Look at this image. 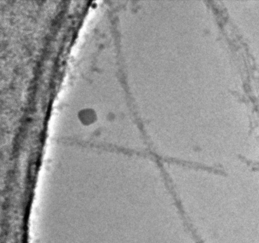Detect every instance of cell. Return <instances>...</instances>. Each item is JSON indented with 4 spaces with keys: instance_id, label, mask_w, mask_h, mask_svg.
<instances>
[{
    "instance_id": "6da1fadb",
    "label": "cell",
    "mask_w": 259,
    "mask_h": 243,
    "mask_svg": "<svg viewBox=\"0 0 259 243\" xmlns=\"http://www.w3.org/2000/svg\"><path fill=\"white\" fill-rule=\"evenodd\" d=\"M165 134L194 150L227 143L237 134L235 67L214 12L199 1L163 8Z\"/></svg>"
}]
</instances>
